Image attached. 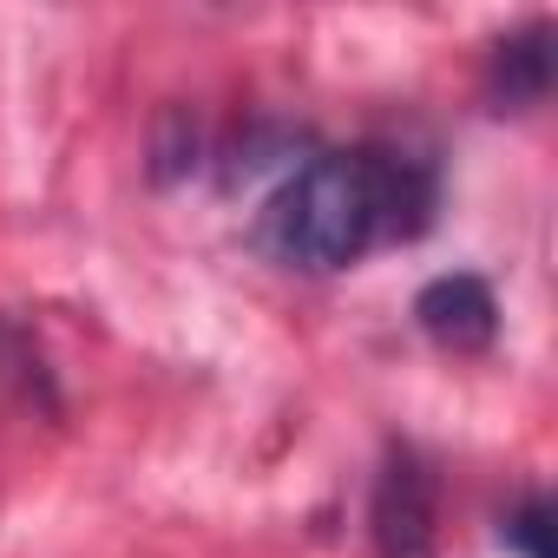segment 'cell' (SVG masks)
Segmentation results:
<instances>
[{
    "mask_svg": "<svg viewBox=\"0 0 558 558\" xmlns=\"http://www.w3.org/2000/svg\"><path fill=\"white\" fill-rule=\"evenodd\" d=\"M263 243L283 263H303V269H349L355 256H368L381 236H375L362 158L355 151L303 158L276 184V197L263 210Z\"/></svg>",
    "mask_w": 558,
    "mask_h": 558,
    "instance_id": "1",
    "label": "cell"
},
{
    "mask_svg": "<svg viewBox=\"0 0 558 558\" xmlns=\"http://www.w3.org/2000/svg\"><path fill=\"white\" fill-rule=\"evenodd\" d=\"M434 473L414 447H388L381 473H375V499H368V532L381 558H434Z\"/></svg>",
    "mask_w": 558,
    "mask_h": 558,
    "instance_id": "2",
    "label": "cell"
},
{
    "mask_svg": "<svg viewBox=\"0 0 558 558\" xmlns=\"http://www.w3.org/2000/svg\"><path fill=\"white\" fill-rule=\"evenodd\" d=\"M362 178H368V204H375V236L381 243H408L434 223V204H440V184H434V165L414 158V151H388V145H362Z\"/></svg>",
    "mask_w": 558,
    "mask_h": 558,
    "instance_id": "3",
    "label": "cell"
},
{
    "mask_svg": "<svg viewBox=\"0 0 558 558\" xmlns=\"http://www.w3.org/2000/svg\"><path fill=\"white\" fill-rule=\"evenodd\" d=\"M414 323H421V336H427L434 349H447V355H480V349H493V336H499V303H493V290L480 283V276L453 269V276H434V283L414 296Z\"/></svg>",
    "mask_w": 558,
    "mask_h": 558,
    "instance_id": "4",
    "label": "cell"
},
{
    "mask_svg": "<svg viewBox=\"0 0 558 558\" xmlns=\"http://www.w3.org/2000/svg\"><path fill=\"white\" fill-rule=\"evenodd\" d=\"M551 93V27L532 21L519 27L512 40L493 47V66H486V99L493 112H525Z\"/></svg>",
    "mask_w": 558,
    "mask_h": 558,
    "instance_id": "5",
    "label": "cell"
},
{
    "mask_svg": "<svg viewBox=\"0 0 558 558\" xmlns=\"http://www.w3.org/2000/svg\"><path fill=\"white\" fill-rule=\"evenodd\" d=\"M519 558H551V506L545 493H525L519 512H506V532H499Z\"/></svg>",
    "mask_w": 558,
    "mask_h": 558,
    "instance_id": "6",
    "label": "cell"
}]
</instances>
